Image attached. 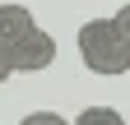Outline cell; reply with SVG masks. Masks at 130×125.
Instances as JSON below:
<instances>
[{
	"instance_id": "1",
	"label": "cell",
	"mask_w": 130,
	"mask_h": 125,
	"mask_svg": "<svg viewBox=\"0 0 130 125\" xmlns=\"http://www.w3.org/2000/svg\"><path fill=\"white\" fill-rule=\"evenodd\" d=\"M79 60H84L88 74H102V79H116V74H130V42L121 37L116 19H88L79 23Z\"/></svg>"
},
{
	"instance_id": "4",
	"label": "cell",
	"mask_w": 130,
	"mask_h": 125,
	"mask_svg": "<svg viewBox=\"0 0 130 125\" xmlns=\"http://www.w3.org/2000/svg\"><path fill=\"white\" fill-rule=\"evenodd\" d=\"M70 125H125V116L116 111V107H84Z\"/></svg>"
},
{
	"instance_id": "5",
	"label": "cell",
	"mask_w": 130,
	"mask_h": 125,
	"mask_svg": "<svg viewBox=\"0 0 130 125\" xmlns=\"http://www.w3.org/2000/svg\"><path fill=\"white\" fill-rule=\"evenodd\" d=\"M19 125H70V120H65V116H56V111H28Z\"/></svg>"
},
{
	"instance_id": "6",
	"label": "cell",
	"mask_w": 130,
	"mask_h": 125,
	"mask_svg": "<svg viewBox=\"0 0 130 125\" xmlns=\"http://www.w3.org/2000/svg\"><path fill=\"white\" fill-rule=\"evenodd\" d=\"M111 19H116V28H121V37L130 42V5H121L116 14H111Z\"/></svg>"
},
{
	"instance_id": "3",
	"label": "cell",
	"mask_w": 130,
	"mask_h": 125,
	"mask_svg": "<svg viewBox=\"0 0 130 125\" xmlns=\"http://www.w3.org/2000/svg\"><path fill=\"white\" fill-rule=\"evenodd\" d=\"M32 23H37V19H32V9H28V5H0V46L9 51V46L19 42Z\"/></svg>"
},
{
	"instance_id": "2",
	"label": "cell",
	"mask_w": 130,
	"mask_h": 125,
	"mask_svg": "<svg viewBox=\"0 0 130 125\" xmlns=\"http://www.w3.org/2000/svg\"><path fill=\"white\" fill-rule=\"evenodd\" d=\"M51 60H56V37L46 33L42 23H32L28 33L9 46V65H14V74H37V70H51Z\"/></svg>"
},
{
	"instance_id": "7",
	"label": "cell",
	"mask_w": 130,
	"mask_h": 125,
	"mask_svg": "<svg viewBox=\"0 0 130 125\" xmlns=\"http://www.w3.org/2000/svg\"><path fill=\"white\" fill-rule=\"evenodd\" d=\"M9 74H14V65H9V51H5V46H0V84H5Z\"/></svg>"
}]
</instances>
